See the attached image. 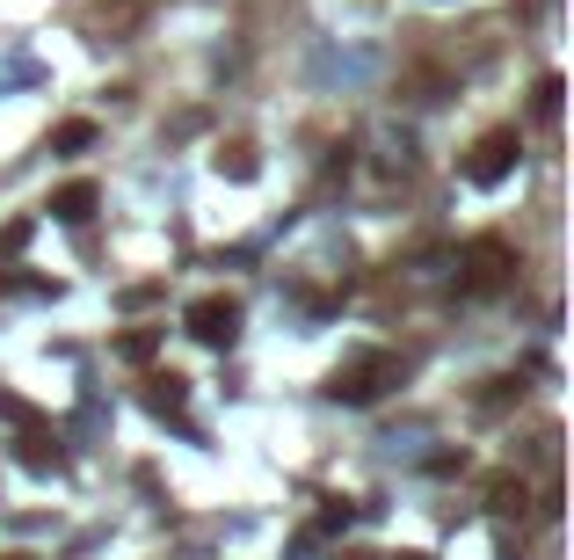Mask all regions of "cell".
<instances>
[{
  "mask_svg": "<svg viewBox=\"0 0 574 560\" xmlns=\"http://www.w3.org/2000/svg\"><path fill=\"white\" fill-rule=\"evenodd\" d=\"M400 379V357H385V349H371V357H349V365L328 379V393L335 400H349V408H363V400H379L385 386Z\"/></svg>",
  "mask_w": 574,
  "mask_h": 560,
  "instance_id": "1",
  "label": "cell"
},
{
  "mask_svg": "<svg viewBox=\"0 0 574 560\" xmlns=\"http://www.w3.org/2000/svg\"><path fill=\"white\" fill-rule=\"evenodd\" d=\"M516 153H524V139H516V131H487V139H480L473 153H465V182H473V190H495V182H509V175H516Z\"/></svg>",
  "mask_w": 574,
  "mask_h": 560,
  "instance_id": "2",
  "label": "cell"
},
{
  "mask_svg": "<svg viewBox=\"0 0 574 560\" xmlns=\"http://www.w3.org/2000/svg\"><path fill=\"white\" fill-rule=\"evenodd\" d=\"M182 320H190V335H196V342H212V349H226V342L240 335V298H226V292H204V298H196V306H190Z\"/></svg>",
  "mask_w": 574,
  "mask_h": 560,
  "instance_id": "3",
  "label": "cell"
},
{
  "mask_svg": "<svg viewBox=\"0 0 574 560\" xmlns=\"http://www.w3.org/2000/svg\"><path fill=\"white\" fill-rule=\"evenodd\" d=\"M509 269H516L509 241H473V247H465V292H495Z\"/></svg>",
  "mask_w": 574,
  "mask_h": 560,
  "instance_id": "4",
  "label": "cell"
},
{
  "mask_svg": "<svg viewBox=\"0 0 574 560\" xmlns=\"http://www.w3.org/2000/svg\"><path fill=\"white\" fill-rule=\"evenodd\" d=\"M95 204H102V190H95V182H66V190H51V204H44V212H51L59 226H88V219H95Z\"/></svg>",
  "mask_w": 574,
  "mask_h": 560,
  "instance_id": "5",
  "label": "cell"
},
{
  "mask_svg": "<svg viewBox=\"0 0 574 560\" xmlns=\"http://www.w3.org/2000/svg\"><path fill=\"white\" fill-rule=\"evenodd\" d=\"M15 459H23L29 473H66V451H59V437H44V430H29Z\"/></svg>",
  "mask_w": 574,
  "mask_h": 560,
  "instance_id": "6",
  "label": "cell"
},
{
  "mask_svg": "<svg viewBox=\"0 0 574 560\" xmlns=\"http://www.w3.org/2000/svg\"><path fill=\"white\" fill-rule=\"evenodd\" d=\"M182 393H190V379L153 371V379H145V408H153V415H175V408H182Z\"/></svg>",
  "mask_w": 574,
  "mask_h": 560,
  "instance_id": "7",
  "label": "cell"
},
{
  "mask_svg": "<svg viewBox=\"0 0 574 560\" xmlns=\"http://www.w3.org/2000/svg\"><path fill=\"white\" fill-rule=\"evenodd\" d=\"M218 175H233V182H255V147H218Z\"/></svg>",
  "mask_w": 574,
  "mask_h": 560,
  "instance_id": "8",
  "label": "cell"
},
{
  "mask_svg": "<svg viewBox=\"0 0 574 560\" xmlns=\"http://www.w3.org/2000/svg\"><path fill=\"white\" fill-rule=\"evenodd\" d=\"M51 147H59V153H80V147H95V124H88V117L59 124V131H51Z\"/></svg>",
  "mask_w": 574,
  "mask_h": 560,
  "instance_id": "9",
  "label": "cell"
},
{
  "mask_svg": "<svg viewBox=\"0 0 574 560\" xmlns=\"http://www.w3.org/2000/svg\"><path fill=\"white\" fill-rule=\"evenodd\" d=\"M0 415H8V422H23V430H37V408H29L23 393H0Z\"/></svg>",
  "mask_w": 574,
  "mask_h": 560,
  "instance_id": "10",
  "label": "cell"
},
{
  "mask_svg": "<svg viewBox=\"0 0 574 560\" xmlns=\"http://www.w3.org/2000/svg\"><path fill=\"white\" fill-rule=\"evenodd\" d=\"M560 96H567V88H560V74L538 80V117H560Z\"/></svg>",
  "mask_w": 574,
  "mask_h": 560,
  "instance_id": "11",
  "label": "cell"
},
{
  "mask_svg": "<svg viewBox=\"0 0 574 560\" xmlns=\"http://www.w3.org/2000/svg\"><path fill=\"white\" fill-rule=\"evenodd\" d=\"M117 349H124V357H131V365H145V357H153V335H124Z\"/></svg>",
  "mask_w": 574,
  "mask_h": 560,
  "instance_id": "12",
  "label": "cell"
},
{
  "mask_svg": "<svg viewBox=\"0 0 574 560\" xmlns=\"http://www.w3.org/2000/svg\"><path fill=\"white\" fill-rule=\"evenodd\" d=\"M29 233H37V226H29V219H15V226H8V233H0V247L15 255V247H29Z\"/></svg>",
  "mask_w": 574,
  "mask_h": 560,
  "instance_id": "13",
  "label": "cell"
}]
</instances>
